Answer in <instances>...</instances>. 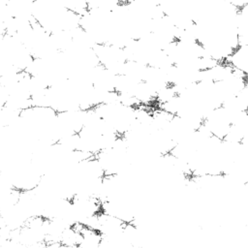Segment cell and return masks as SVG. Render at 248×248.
<instances>
[{
  "label": "cell",
  "mask_w": 248,
  "mask_h": 248,
  "mask_svg": "<svg viewBox=\"0 0 248 248\" xmlns=\"http://www.w3.org/2000/svg\"><path fill=\"white\" fill-rule=\"evenodd\" d=\"M65 7L80 17L88 12L87 0H65Z\"/></svg>",
  "instance_id": "1"
}]
</instances>
